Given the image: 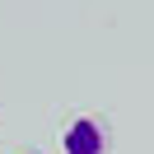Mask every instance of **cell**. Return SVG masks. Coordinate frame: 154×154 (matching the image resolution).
<instances>
[{"instance_id": "cell-1", "label": "cell", "mask_w": 154, "mask_h": 154, "mask_svg": "<svg viewBox=\"0 0 154 154\" xmlns=\"http://www.w3.org/2000/svg\"><path fill=\"white\" fill-rule=\"evenodd\" d=\"M61 149L66 154H107V126L98 117H75L61 131Z\"/></svg>"}]
</instances>
